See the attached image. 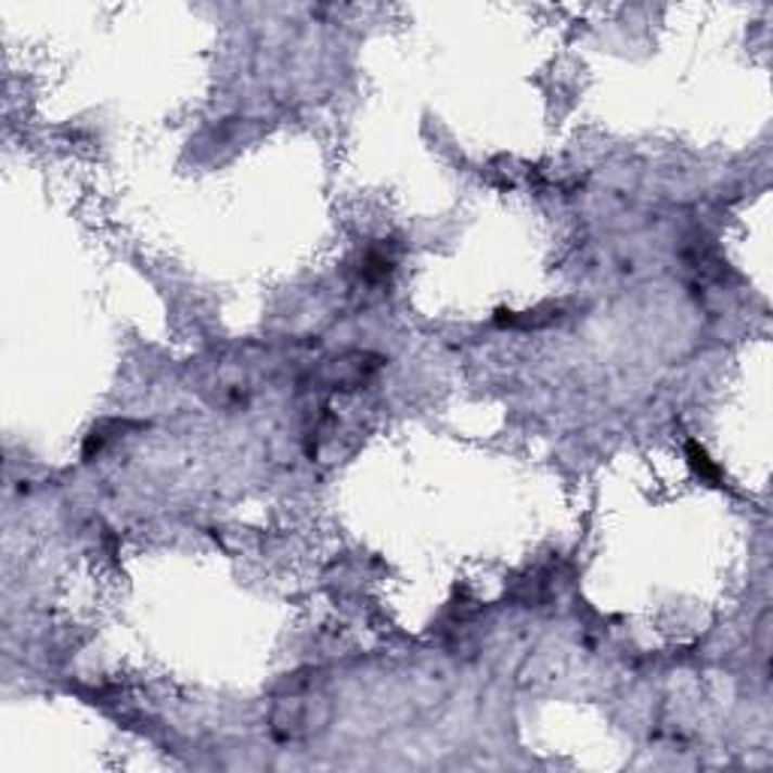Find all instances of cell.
<instances>
[{
  "label": "cell",
  "instance_id": "cell-1",
  "mask_svg": "<svg viewBox=\"0 0 773 773\" xmlns=\"http://www.w3.org/2000/svg\"><path fill=\"white\" fill-rule=\"evenodd\" d=\"M378 369V360L369 357V353H345V357H336L330 360L321 372V381L330 384V387H342V390H351L357 384L372 375Z\"/></svg>",
  "mask_w": 773,
  "mask_h": 773
}]
</instances>
